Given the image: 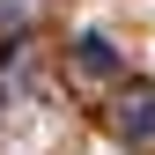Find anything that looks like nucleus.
Returning <instances> with one entry per match:
<instances>
[{"label": "nucleus", "instance_id": "f257e3e1", "mask_svg": "<svg viewBox=\"0 0 155 155\" xmlns=\"http://www.w3.org/2000/svg\"><path fill=\"white\" fill-rule=\"evenodd\" d=\"M111 133H118V140H133V148H155V89H148V81L126 89L118 104H111Z\"/></svg>", "mask_w": 155, "mask_h": 155}, {"label": "nucleus", "instance_id": "f03ea898", "mask_svg": "<svg viewBox=\"0 0 155 155\" xmlns=\"http://www.w3.org/2000/svg\"><path fill=\"white\" fill-rule=\"evenodd\" d=\"M74 67L81 74H118V45H111V37H74Z\"/></svg>", "mask_w": 155, "mask_h": 155}]
</instances>
